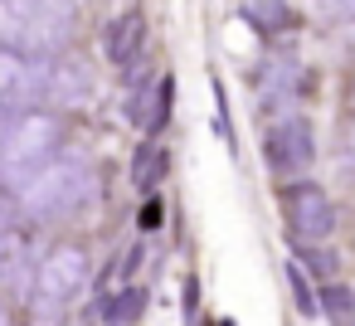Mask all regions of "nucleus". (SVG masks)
I'll list each match as a JSON object with an SVG mask.
<instances>
[{
    "instance_id": "1",
    "label": "nucleus",
    "mask_w": 355,
    "mask_h": 326,
    "mask_svg": "<svg viewBox=\"0 0 355 326\" xmlns=\"http://www.w3.org/2000/svg\"><path fill=\"white\" fill-rule=\"evenodd\" d=\"M73 35V0H0V49L64 54Z\"/></svg>"
},
{
    "instance_id": "2",
    "label": "nucleus",
    "mask_w": 355,
    "mask_h": 326,
    "mask_svg": "<svg viewBox=\"0 0 355 326\" xmlns=\"http://www.w3.org/2000/svg\"><path fill=\"white\" fill-rule=\"evenodd\" d=\"M88 287V253L73 248V243H59L49 248L35 273H30V311H35V326H54Z\"/></svg>"
},
{
    "instance_id": "3",
    "label": "nucleus",
    "mask_w": 355,
    "mask_h": 326,
    "mask_svg": "<svg viewBox=\"0 0 355 326\" xmlns=\"http://www.w3.org/2000/svg\"><path fill=\"white\" fill-rule=\"evenodd\" d=\"M93 190H98L93 166L83 156H59L49 171H40L25 185L20 200H25V214H35V219H69L93 200Z\"/></svg>"
},
{
    "instance_id": "4",
    "label": "nucleus",
    "mask_w": 355,
    "mask_h": 326,
    "mask_svg": "<svg viewBox=\"0 0 355 326\" xmlns=\"http://www.w3.org/2000/svg\"><path fill=\"white\" fill-rule=\"evenodd\" d=\"M59 146H64V127L54 112H20L10 122V137H6V151H0V175L6 180H20L30 185L40 171H49L59 161Z\"/></svg>"
},
{
    "instance_id": "5",
    "label": "nucleus",
    "mask_w": 355,
    "mask_h": 326,
    "mask_svg": "<svg viewBox=\"0 0 355 326\" xmlns=\"http://www.w3.org/2000/svg\"><path fill=\"white\" fill-rule=\"evenodd\" d=\"M311 156H316V137H311V122L302 112H287V117H277L263 132V161H268V171L297 175V171L311 166Z\"/></svg>"
},
{
    "instance_id": "6",
    "label": "nucleus",
    "mask_w": 355,
    "mask_h": 326,
    "mask_svg": "<svg viewBox=\"0 0 355 326\" xmlns=\"http://www.w3.org/2000/svg\"><path fill=\"white\" fill-rule=\"evenodd\" d=\"M282 209H287V224L297 239H326L336 229V205L326 200L321 185H287L282 190Z\"/></svg>"
},
{
    "instance_id": "7",
    "label": "nucleus",
    "mask_w": 355,
    "mask_h": 326,
    "mask_svg": "<svg viewBox=\"0 0 355 326\" xmlns=\"http://www.w3.org/2000/svg\"><path fill=\"white\" fill-rule=\"evenodd\" d=\"M40 98H44V83L35 64L15 49H0V112H35Z\"/></svg>"
},
{
    "instance_id": "8",
    "label": "nucleus",
    "mask_w": 355,
    "mask_h": 326,
    "mask_svg": "<svg viewBox=\"0 0 355 326\" xmlns=\"http://www.w3.org/2000/svg\"><path fill=\"white\" fill-rule=\"evenodd\" d=\"M103 54H107V64L112 69H137L141 59H146V20L137 15V10H127V15H117L107 30H103Z\"/></svg>"
},
{
    "instance_id": "9",
    "label": "nucleus",
    "mask_w": 355,
    "mask_h": 326,
    "mask_svg": "<svg viewBox=\"0 0 355 326\" xmlns=\"http://www.w3.org/2000/svg\"><path fill=\"white\" fill-rule=\"evenodd\" d=\"M40 83H44V98H49L54 108H83V103L93 98L88 69H83L78 59H64V54L49 64V74H40Z\"/></svg>"
},
{
    "instance_id": "10",
    "label": "nucleus",
    "mask_w": 355,
    "mask_h": 326,
    "mask_svg": "<svg viewBox=\"0 0 355 326\" xmlns=\"http://www.w3.org/2000/svg\"><path fill=\"white\" fill-rule=\"evenodd\" d=\"M25 273H35V263H30V234L6 224V229H0V287L20 282Z\"/></svg>"
},
{
    "instance_id": "11",
    "label": "nucleus",
    "mask_w": 355,
    "mask_h": 326,
    "mask_svg": "<svg viewBox=\"0 0 355 326\" xmlns=\"http://www.w3.org/2000/svg\"><path fill=\"white\" fill-rule=\"evenodd\" d=\"M161 175H166V151H161L156 141H141L137 156H132V185H137L141 195H151V190L161 185Z\"/></svg>"
},
{
    "instance_id": "12",
    "label": "nucleus",
    "mask_w": 355,
    "mask_h": 326,
    "mask_svg": "<svg viewBox=\"0 0 355 326\" xmlns=\"http://www.w3.org/2000/svg\"><path fill=\"white\" fill-rule=\"evenodd\" d=\"M292 93H297V74H292V64H272L268 78H263V103H268V108H287Z\"/></svg>"
},
{
    "instance_id": "13",
    "label": "nucleus",
    "mask_w": 355,
    "mask_h": 326,
    "mask_svg": "<svg viewBox=\"0 0 355 326\" xmlns=\"http://www.w3.org/2000/svg\"><path fill=\"white\" fill-rule=\"evenodd\" d=\"M171 108H175V78L161 74V78H156V103H151V122H146V132H161V127L171 122Z\"/></svg>"
},
{
    "instance_id": "14",
    "label": "nucleus",
    "mask_w": 355,
    "mask_h": 326,
    "mask_svg": "<svg viewBox=\"0 0 355 326\" xmlns=\"http://www.w3.org/2000/svg\"><path fill=\"white\" fill-rule=\"evenodd\" d=\"M248 20H258V25H268V30H287V25H292V10L282 6V0H253V6H248Z\"/></svg>"
},
{
    "instance_id": "15",
    "label": "nucleus",
    "mask_w": 355,
    "mask_h": 326,
    "mask_svg": "<svg viewBox=\"0 0 355 326\" xmlns=\"http://www.w3.org/2000/svg\"><path fill=\"white\" fill-rule=\"evenodd\" d=\"M141 302H146V297H141L137 287H127V292H117V297L103 302V316H107V321H132V316L141 311Z\"/></svg>"
},
{
    "instance_id": "16",
    "label": "nucleus",
    "mask_w": 355,
    "mask_h": 326,
    "mask_svg": "<svg viewBox=\"0 0 355 326\" xmlns=\"http://www.w3.org/2000/svg\"><path fill=\"white\" fill-rule=\"evenodd\" d=\"M287 282H292V292H297V311H302V316H316V302H321V297L306 287V277H302V268H297V263L287 268Z\"/></svg>"
},
{
    "instance_id": "17",
    "label": "nucleus",
    "mask_w": 355,
    "mask_h": 326,
    "mask_svg": "<svg viewBox=\"0 0 355 326\" xmlns=\"http://www.w3.org/2000/svg\"><path fill=\"white\" fill-rule=\"evenodd\" d=\"M321 302H326V311H331V316H340V321L355 311V297H350V287H326V292H321Z\"/></svg>"
},
{
    "instance_id": "18",
    "label": "nucleus",
    "mask_w": 355,
    "mask_h": 326,
    "mask_svg": "<svg viewBox=\"0 0 355 326\" xmlns=\"http://www.w3.org/2000/svg\"><path fill=\"white\" fill-rule=\"evenodd\" d=\"M340 171L355 180V122L345 127V141H340Z\"/></svg>"
},
{
    "instance_id": "19",
    "label": "nucleus",
    "mask_w": 355,
    "mask_h": 326,
    "mask_svg": "<svg viewBox=\"0 0 355 326\" xmlns=\"http://www.w3.org/2000/svg\"><path fill=\"white\" fill-rule=\"evenodd\" d=\"M297 258H302V263H316V273H331V268H336V258H331V253H316V248H306V243L297 248Z\"/></svg>"
},
{
    "instance_id": "20",
    "label": "nucleus",
    "mask_w": 355,
    "mask_h": 326,
    "mask_svg": "<svg viewBox=\"0 0 355 326\" xmlns=\"http://www.w3.org/2000/svg\"><path fill=\"white\" fill-rule=\"evenodd\" d=\"M141 229H161V200H156V195L141 205Z\"/></svg>"
},
{
    "instance_id": "21",
    "label": "nucleus",
    "mask_w": 355,
    "mask_h": 326,
    "mask_svg": "<svg viewBox=\"0 0 355 326\" xmlns=\"http://www.w3.org/2000/svg\"><path fill=\"white\" fill-rule=\"evenodd\" d=\"M326 6H331L336 15H345V20H355V0H326Z\"/></svg>"
},
{
    "instance_id": "22",
    "label": "nucleus",
    "mask_w": 355,
    "mask_h": 326,
    "mask_svg": "<svg viewBox=\"0 0 355 326\" xmlns=\"http://www.w3.org/2000/svg\"><path fill=\"white\" fill-rule=\"evenodd\" d=\"M10 122H15L10 112H0V151H6V137H10Z\"/></svg>"
},
{
    "instance_id": "23",
    "label": "nucleus",
    "mask_w": 355,
    "mask_h": 326,
    "mask_svg": "<svg viewBox=\"0 0 355 326\" xmlns=\"http://www.w3.org/2000/svg\"><path fill=\"white\" fill-rule=\"evenodd\" d=\"M0 326H6V307H0Z\"/></svg>"
},
{
    "instance_id": "24",
    "label": "nucleus",
    "mask_w": 355,
    "mask_h": 326,
    "mask_svg": "<svg viewBox=\"0 0 355 326\" xmlns=\"http://www.w3.org/2000/svg\"><path fill=\"white\" fill-rule=\"evenodd\" d=\"M219 326H234V321H219Z\"/></svg>"
},
{
    "instance_id": "25",
    "label": "nucleus",
    "mask_w": 355,
    "mask_h": 326,
    "mask_svg": "<svg viewBox=\"0 0 355 326\" xmlns=\"http://www.w3.org/2000/svg\"><path fill=\"white\" fill-rule=\"evenodd\" d=\"M0 229H6V224H0Z\"/></svg>"
}]
</instances>
